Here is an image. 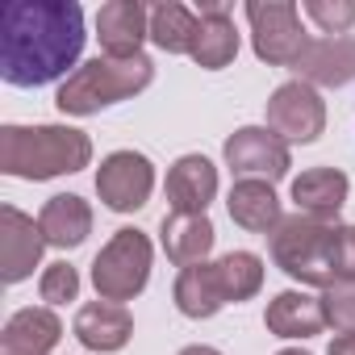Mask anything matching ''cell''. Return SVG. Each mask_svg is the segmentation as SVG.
<instances>
[{
	"mask_svg": "<svg viewBox=\"0 0 355 355\" xmlns=\"http://www.w3.org/2000/svg\"><path fill=\"white\" fill-rule=\"evenodd\" d=\"M84 38L76 0H13L0 17V80L13 88L55 84L76 71Z\"/></svg>",
	"mask_w": 355,
	"mask_h": 355,
	"instance_id": "6da1fadb",
	"label": "cell"
},
{
	"mask_svg": "<svg viewBox=\"0 0 355 355\" xmlns=\"http://www.w3.org/2000/svg\"><path fill=\"white\" fill-rule=\"evenodd\" d=\"M92 163V138L71 125H0V171L17 180H55Z\"/></svg>",
	"mask_w": 355,
	"mask_h": 355,
	"instance_id": "7a4b0ae2",
	"label": "cell"
},
{
	"mask_svg": "<svg viewBox=\"0 0 355 355\" xmlns=\"http://www.w3.org/2000/svg\"><path fill=\"white\" fill-rule=\"evenodd\" d=\"M155 80V63L146 55H134V59H109V55H96L88 63H80L63 84H59V113L67 117H92L117 101H130L138 96L142 88H150Z\"/></svg>",
	"mask_w": 355,
	"mask_h": 355,
	"instance_id": "3957f363",
	"label": "cell"
},
{
	"mask_svg": "<svg viewBox=\"0 0 355 355\" xmlns=\"http://www.w3.org/2000/svg\"><path fill=\"white\" fill-rule=\"evenodd\" d=\"M330 239L334 226L305 218V214H288L276 230H272V259L288 280H301L309 288H330L334 272H330Z\"/></svg>",
	"mask_w": 355,
	"mask_h": 355,
	"instance_id": "277c9868",
	"label": "cell"
},
{
	"mask_svg": "<svg viewBox=\"0 0 355 355\" xmlns=\"http://www.w3.org/2000/svg\"><path fill=\"white\" fill-rule=\"evenodd\" d=\"M150 280V239L134 226L117 230L92 259V288L101 301H134Z\"/></svg>",
	"mask_w": 355,
	"mask_h": 355,
	"instance_id": "5b68a950",
	"label": "cell"
},
{
	"mask_svg": "<svg viewBox=\"0 0 355 355\" xmlns=\"http://www.w3.org/2000/svg\"><path fill=\"white\" fill-rule=\"evenodd\" d=\"M247 21H251V46L272 67H293L309 42L301 30V13L293 0H247Z\"/></svg>",
	"mask_w": 355,
	"mask_h": 355,
	"instance_id": "8992f818",
	"label": "cell"
},
{
	"mask_svg": "<svg viewBox=\"0 0 355 355\" xmlns=\"http://www.w3.org/2000/svg\"><path fill=\"white\" fill-rule=\"evenodd\" d=\"M226 155V167L239 175V180H284L288 167H293V155H288V142L280 134H272L268 125H243L226 138L222 146Z\"/></svg>",
	"mask_w": 355,
	"mask_h": 355,
	"instance_id": "52a82bcc",
	"label": "cell"
},
{
	"mask_svg": "<svg viewBox=\"0 0 355 355\" xmlns=\"http://www.w3.org/2000/svg\"><path fill=\"white\" fill-rule=\"evenodd\" d=\"M155 193V163L142 150H113L96 167V197L113 214H134Z\"/></svg>",
	"mask_w": 355,
	"mask_h": 355,
	"instance_id": "ba28073f",
	"label": "cell"
},
{
	"mask_svg": "<svg viewBox=\"0 0 355 355\" xmlns=\"http://www.w3.org/2000/svg\"><path fill=\"white\" fill-rule=\"evenodd\" d=\"M268 130L284 142H313L326 130V101L313 84L288 80L268 96Z\"/></svg>",
	"mask_w": 355,
	"mask_h": 355,
	"instance_id": "9c48e42d",
	"label": "cell"
},
{
	"mask_svg": "<svg viewBox=\"0 0 355 355\" xmlns=\"http://www.w3.org/2000/svg\"><path fill=\"white\" fill-rule=\"evenodd\" d=\"M46 247L51 243L30 214H21L17 205H0V276H5V284L30 280Z\"/></svg>",
	"mask_w": 355,
	"mask_h": 355,
	"instance_id": "30bf717a",
	"label": "cell"
},
{
	"mask_svg": "<svg viewBox=\"0 0 355 355\" xmlns=\"http://www.w3.org/2000/svg\"><path fill=\"white\" fill-rule=\"evenodd\" d=\"M297 80L313 84V88H343L355 80V38L351 34H322V38H309L301 59L293 63Z\"/></svg>",
	"mask_w": 355,
	"mask_h": 355,
	"instance_id": "8fae6325",
	"label": "cell"
},
{
	"mask_svg": "<svg viewBox=\"0 0 355 355\" xmlns=\"http://www.w3.org/2000/svg\"><path fill=\"white\" fill-rule=\"evenodd\" d=\"M96 38L109 59L142 55V42L150 38V9L138 0H109L96 13Z\"/></svg>",
	"mask_w": 355,
	"mask_h": 355,
	"instance_id": "7c38bea8",
	"label": "cell"
},
{
	"mask_svg": "<svg viewBox=\"0 0 355 355\" xmlns=\"http://www.w3.org/2000/svg\"><path fill=\"white\" fill-rule=\"evenodd\" d=\"M218 197V167L205 155H180L167 171V205L171 214H205Z\"/></svg>",
	"mask_w": 355,
	"mask_h": 355,
	"instance_id": "4fadbf2b",
	"label": "cell"
},
{
	"mask_svg": "<svg viewBox=\"0 0 355 355\" xmlns=\"http://www.w3.org/2000/svg\"><path fill=\"white\" fill-rule=\"evenodd\" d=\"M347 193H351V180L338 167H309V171H301L293 180L297 214L330 222V226H338V209L347 205Z\"/></svg>",
	"mask_w": 355,
	"mask_h": 355,
	"instance_id": "5bb4252c",
	"label": "cell"
},
{
	"mask_svg": "<svg viewBox=\"0 0 355 355\" xmlns=\"http://www.w3.org/2000/svg\"><path fill=\"white\" fill-rule=\"evenodd\" d=\"M63 338V322L51 305H26L0 330V355H51Z\"/></svg>",
	"mask_w": 355,
	"mask_h": 355,
	"instance_id": "9a60e30c",
	"label": "cell"
},
{
	"mask_svg": "<svg viewBox=\"0 0 355 355\" xmlns=\"http://www.w3.org/2000/svg\"><path fill=\"white\" fill-rule=\"evenodd\" d=\"M201 30H197V42H193V63L205 67V71H222L234 63L239 55V30H234V17H230V5L222 0H201Z\"/></svg>",
	"mask_w": 355,
	"mask_h": 355,
	"instance_id": "2e32d148",
	"label": "cell"
},
{
	"mask_svg": "<svg viewBox=\"0 0 355 355\" xmlns=\"http://www.w3.org/2000/svg\"><path fill=\"white\" fill-rule=\"evenodd\" d=\"M263 326L276 334V338H313L326 330V309H322V297H309L301 288H284L268 301L263 309Z\"/></svg>",
	"mask_w": 355,
	"mask_h": 355,
	"instance_id": "e0dca14e",
	"label": "cell"
},
{
	"mask_svg": "<svg viewBox=\"0 0 355 355\" xmlns=\"http://www.w3.org/2000/svg\"><path fill=\"white\" fill-rule=\"evenodd\" d=\"M214 222L205 214H167L163 226H159V243H163V255L175 263V268H193V263H205V255L214 251Z\"/></svg>",
	"mask_w": 355,
	"mask_h": 355,
	"instance_id": "ac0fdd59",
	"label": "cell"
},
{
	"mask_svg": "<svg viewBox=\"0 0 355 355\" xmlns=\"http://www.w3.org/2000/svg\"><path fill=\"white\" fill-rule=\"evenodd\" d=\"M134 334V318L125 305H113V301H88L80 313H76V338L88 347V351H121Z\"/></svg>",
	"mask_w": 355,
	"mask_h": 355,
	"instance_id": "d6986e66",
	"label": "cell"
},
{
	"mask_svg": "<svg viewBox=\"0 0 355 355\" xmlns=\"http://www.w3.org/2000/svg\"><path fill=\"white\" fill-rule=\"evenodd\" d=\"M226 209L234 218V226L251 230V234H272L284 214H280V197L268 180H239L226 197Z\"/></svg>",
	"mask_w": 355,
	"mask_h": 355,
	"instance_id": "ffe728a7",
	"label": "cell"
},
{
	"mask_svg": "<svg viewBox=\"0 0 355 355\" xmlns=\"http://www.w3.org/2000/svg\"><path fill=\"white\" fill-rule=\"evenodd\" d=\"M175 309H180L184 318H214L226 301V288H222V276H218V263H193V268H180V276H175Z\"/></svg>",
	"mask_w": 355,
	"mask_h": 355,
	"instance_id": "44dd1931",
	"label": "cell"
},
{
	"mask_svg": "<svg viewBox=\"0 0 355 355\" xmlns=\"http://www.w3.org/2000/svg\"><path fill=\"white\" fill-rule=\"evenodd\" d=\"M38 226H42V234H46L51 247L71 251V247H80V243L92 234V209H88L84 197H76V193H59V197H51V201L42 205Z\"/></svg>",
	"mask_w": 355,
	"mask_h": 355,
	"instance_id": "7402d4cb",
	"label": "cell"
},
{
	"mask_svg": "<svg viewBox=\"0 0 355 355\" xmlns=\"http://www.w3.org/2000/svg\"><path fill=\"white\" fill-rule=\"evenodd\" d=\"M197 30H201V17L184 5H175V0H163V5L150 9V42L167 55H193Z\"/></svg>",
	"mask_w": 355,
	"mask_h": 355,
	"instance_id": "603a6c76",
	"label": "cell"
},
{
	"mask_svg": "<svg viewBox=\"0 0 355 355\" xmlns=\"http://www.w3.org/2000/svg\"><path fill=\"white\" fill-rule=\"evenodd\" d=\"M218 276H222L226 301H251L263 288V259L255 251H230L218 259Z\"/></svg>",
	"mask_w": 355,
	"mask_h": 355,
	"instance_id": "cb8c5ba5",
	"label": "cell"
},
{
	"mask_svg": "<svg viewBox=\"0 0 355 355\" xmlns=\"http://www.w3.org/2000/svg\"><path fill=\"white\" fill-rule=\"evenodd\" d=\"M38 293H42L46 305H67V301L80 297V272H76L67 259H59V263H51V268L42 272Z\"/></svg>",
	"mask_w": 355,
	"mask_h": 355,
	"instance_id": "d4e9b609",
	"label": "cell"
},
{
	"mask_svg": "<svg viewBox=\"0 0 355 355\" xmlns=\"http://www.w3.org/2000/svg\"><path fill=\"white\" fill-rule=\"evenodd\" d=\"M305 13L322 26V34H347L355 26V0H305Z\"/></svg>",
	"mask_w": 355,
	"mask_h": 355,
	"instance_id": "484cf974",
	"label": "cell"
},
{
	"mask_svg": "<svg viewBox=\"0 0 355 355\" xmlns=\"http://www.w3.org/2000/svg\"><path fill=\"white\" fill-rule=\"evenodd\" d=\"M322 309H326V326L355 334V284H330L322 293Z\"/></svg>",
	"mask_w": 355,
	"mask_h": 355,
	"instance_id": "4316f807",
	"label": "cell"
},
{
	"mask_svg": "<svg viewBox=\"0 0 355 355\" xmlns=\"http://www.w3.org/2000/svg\"><path fill=\"white\" fill-rule=\"evenodd\" d=\"M330 272H334V284H355V226H334Z\"/></svg>",
	"mask_w": 355,
	"mask_h": 355,
	"instance_id": "83f0119b",
	"label": "cell"
},
{
	"mask_svg": "<svg viewBox=\"0 0 355 355\" xmlns=\"http://www.w3.org/2000/svg\"><path fill=\"white\" fill-rule=\"evenodd\" d=\"M326 355H355V334H334Z\"/></svg>",
	"mask_w": 355,
	"mask_h": 355,
	"instance_id": "f1b7e54d",
	"label": "cell"
},
{
	"mask_svg": "<svg viewBox=\"0 0 355 355\" xmlns=\"http://www.w3.org/2000/svg\"><path fill=\"white\" fill-rule=\"evenodd\" d=\"M180 355H222L218 347H205V343H193V347H184Z\"/></svg>",
	"mask_w": 355,
	"mask_h": 355,
	"instance_id": "f546056e",
	"label": "cell"
},
{
	"mask_svg": "<svg viewBox=\"0 0 355 355\" xmlns=\"http://www.w3.org/2000/svg\"><path fill=\"white\" fill-rule=\"evenodd\" d=\"M280 355H309V351H297V347H288V351H280Z\"/></svg>",
	"mask_w": 355,
	"mask_h": 355,
	"instance_id": "4dcf8cb0",
	"label": "cell"
}]
</instances>
